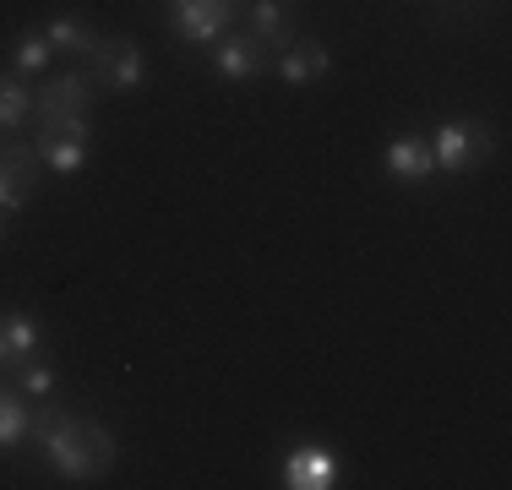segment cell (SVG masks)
I'll return each mask as SVG.
<instances>
[{"label": "cell", "instance_id": "cell-12", "mask_svg": "<svg viewBox=\"0 0 512 490\" xmlns=\"http://www.w3.org/2000/svg\"><path fill=\"white\" fill-rule=\"evenodd\" d=\"M44 39H50L55 49H71V55H88V49L99 44V33L82 28L77 17H60V22H50V28H44Z\"/></svg>", "mask_w": 512, "mask_h": 490}, {"label": "cell", "instance_id": "cell-3", "mask_svg": "<svg viewBox=\"0 0 512 490\" xmlns=\"http://www.w3.org/2000/svg\"><path fill=\"white\" fill-rule=\"evenodd\" d=\"M88 66H93V82L109 93H137L142 88V49L120 33H104L99 44L88 49Z\"/></svg>", "mask_w": 512, "mask_h": 490}, {"label": "cell", "instance_id": "cell-17", "mask_svg": "<svg viewBox=\"0 0 512 490\" xmlns=\"http://www.w3.org/2000/svg\"><path fill=\"white\" fill-rule=\"evenodd\" d=\"M50 55H55V44L44 39L39 28H28L17 39V71H44V66H50Z\"/></svg>", "mask_w": 512, "mask_h": 490}, {"label": "cell", "instance_id": "cell-10", "mask_svg": "<svg viewBox=\"0 0 512 490\" xmlns=\"http://www.w3.org/2000/svg\"><path fill=\"white\" fill-rule=\"evenodd\" d=\"M278 71H284V82H289V88H306V82H316V77L327 71V44L306 39L300 49H289V55H284V66H278Z\"/></svg>", "mask_w": 512, "mask_h": 490}, {"label": "cell", "instance_id": "cell-19", "mask_svg": "<svg viewBox=\"0 0 512 490\" xmlns=\"http://www.w3.org/2000/svg\"><path fill=\"white\" fill-rule=\"evenodd\" d=\"M6 365H17V354H11V343H6V327H0V371Z\"/></svg>", "mask_w": 512, "mask_h": 490}, {"label": "cell", "instance_id": "cell-8", "mask_svg": "<svg viewBox=\"0 0 512 490\" xmlns=\"http://www.w3.org/2000/svg\"><path fill=\"white\" fill-rule=\"evenodd\" d=\"M333 480H338V463L327 458V452H316V447L289 452V463H284V485L289 490H327Z\"/></svg>", "mask_w": 512, "mask_h": 490}, {"label": "cell", "instance_id": "cell-2", "mask_svg": "<svg viewBox=\"0 0 512 490\" xmlns=\"http://www.w3.org/2000/svg\"><path fill=\"white\" fill-rule=\"evenodd\" d=\"M104 88L93 77H82V71H66L60 82H50L39 98V137H88V120H82V109L93 104Z\"/></svg>", "mask_w": 512, "mask_h": 490}, {"label": "cell", "instance_id": "cell-4", "mask_svg": "<svg viewBox=\"0 0 512 490\" xmlns=\"http://www.w3.org/2000/svg\"><path fill=\"white\" fill-rule=\"evenodd\" d=\"M485 153H491V137H485V126H474V120H447L431 142V158H436L442 175H463V169H474Z\"/></svg>", "mask_w": 512, "mask_h": 490}, {"label": "cell", "instance_id": "cell-6", "mask_svg": "<svg viewBox=\"0 0 512 490\" xmlns=\"http://www.w3.org/2000/svg\"><path fill=\"white\" fill-rule=\"evenodd\" d=\"M169 22H175V33L186 44H213L235 22V0H175Z\"/></svg>", "mask_w": 512, "mask_h": 490}, {"label": "cell", "instance_id": "cell-9", "mask_svg": "<svg viewBox=\"0 0 512 490\" xmlns=\"http://www.w3.org/2000/svg\"><path fill=\"white\" fill-rule=\"evenodd\" d=\"M213 66H218V77L246 82V77L262 71V44H256V39H224L213 49Z\"/></svg>", "mask_w": 512, "mask_h": 490}, {"label": "cell", "instance_id": "cell-20", "mask_svg": "<svg viewBox=\"0 0 512 490\" xmlns=\"http://www.w3.org/2000/svg\"><path fill=\"white\" fill-rule=\"evenodd\" d=\"M0 229H6V218H0Z\"/></svg>", "mask_w": 512, "mask_h": 490}, {"label": "cell", "instance_id": "cell-1", "mask_svg": "<svg viewBox=\"0 0 512 490\" xmlns=\"http://www.w3.org/2000/svg\"><path fill=\"white\" fill-rule=\"evenodd\" d=\"M39 447L66 480H99L115 469V436L99 420H77L66 409H50L39 420Z\"/></svg>", "mask_w": 512, "mask_h": 490}, {"label": "cell", "instance_id": "cell-13", "mask_svg": "<svg viewBox=\"0 0 512 490\" xmlns=\"http://www.w3.org/2000/svg\"><path fill=\"white\" fill-rule=\"evenodd\" d=\"M28 109H33L28 88H22L17 77H0V131L22 126V120H28Z\"/></svg>", "mask_w": 512, "mask_h": 490}, {"label": "cell", "instance_id": "cell-7", "mask_svg": "<svg viewBox=\"0 0 512 490\" xmlns=\"http://www.w3.org/2000/svg\"><path fill=\"white\" fill-rule=\"evenodd\" d=\"M382 164H387V175L404 180V186H420V180L436 175V158H431V142H425V137H398V142H387Z\"/></svg>", "mask_w": 512, "mask_h": 490}, {"label": "cell", "instance_id": "cell-5", "mask_svg": "<svg viewBox=\"0 0 512 490\" xmlns=\"http://www.w3.org/2000/svg\"><path fill=\"white\" fill-rule=\"evenodd\" d=\"M39 180V142H0V213H17Z\"/></svg>", "mask_w": 512, "mask_h": 490}, {"label": "cell", "instance_id": "cell-18", "mask_svg": "<svg viewBox=\"0 0 512 490\" xmlns=\"http://www.w3.org/2000/svg\"><path fill=\"white\" fill-rule=\"evenodd\" d=\"M22 392L50 398V392H55V371H50V365H28V371H22Z\"/></svg>", "mask_w": 512, "mask_h": 490}, {"label": "cell", "instance_id": "cell-11", "mask_svg": "<svg viewBox=\"0 0 512 490\" xmlns=\"http://www.w3.org/2000/svg\"><path fill=\"white\" fill-rule=\"evenodd\" d=\"M39 158L55 175H77L88 164V137H39Z\"/></svg>", "mask_w": 512, "mask_h": 490}, {"label": "cell", "instance_id": "cell-15", "mask_svg": "<svg viewBox=\"0 0 512 490\" xmlns=\"http://www.w3.org/2000/svg\"><path fill=\"white\" fill-rule=\"evenodd\" d=\"M22 436H28V409L11 392H0V452H11Z\"/></svg>", "mask_w": 512, "mask_h": 490}, {"label": "cell", "instance_id": "cell-14", "mask_svg": "<svg viewBox=\"0 0 512 490\" xmlns=\"http://www.w3.org/2000/svg\"><path fill=\"white\" fill-rule=\"evenodd\" d=\"M6 343H11V354H17V365H28L33 360V349H39V322L33 316H6Z\"/></svg>", "mask_w": 512, "mask_h": 490}, {"label": "cell", "instance_id": "cell-16", "mask_svg": "<svg viewBox=\"0 0 512 490\" xmlns=\"http://www.w3.org/2000/svg\"><path fill=\"white\" fill-rule=\"evenodd\" d=\"M251 22H256V33H262L267 44H278L289 33V11H284V0H256L251 6Z\"/></svg>", "mask_w": 512, "mask_h": 490}]
</instances>
